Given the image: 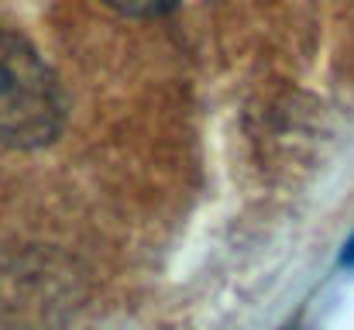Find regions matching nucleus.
<instances>
[{
	"instance_id": "nucleus-3",
	"label": "nucleus",
	"mask_w": 354,
	"mask_h": 330,
	"mask_svg": "<svg viewBox=\"0 0 354 330\" xmlns=\"http://www.w3.org/2000/svg\"><path fill=\"white\" fill-rule=\"evenodd\" d=\"M341 262H344V265H354V234H351V241L344 244V255H341Z\"/></svg>"
},
{
	"instance_id": "nucleus-1",
	"label": "nucleus",
	"mask_w": 354,
	"mask_h": 330,
	"mask_svg": "<svg viewBox=\"0 0 354 330\" xmlns=\"http://www.w3.org/2000/svg\"><path fill=\"white\" fill-rule=\"evenodd\" d=\"M62 127V90L45 59L14 31L0 28V141L35 148Z\"/></svg>"
},
{
	"instance_id": "nucleus-2",
	"label": "nucleus",
	"mask_w": 354,
	"mask_h": 330,
	"mask_svg": "<svg viewBox=\"0 0 354 330\" xmlns=\"http://www.w3.org/2000/svg\"><path fill=\"white\" fill-rule=\"evenodd\" d=\"M104 3L127 14V17H158V14L172 10L179 0H104Z\"/></svg>"
}]
</instances>
